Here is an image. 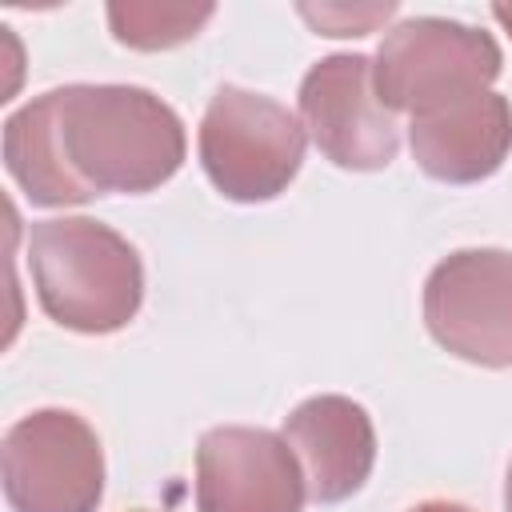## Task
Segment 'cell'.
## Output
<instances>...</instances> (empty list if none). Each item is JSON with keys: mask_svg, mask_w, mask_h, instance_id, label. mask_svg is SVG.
Masks as SVG:
<instances>
[{"mask_svg": "<svg viewBox=\"0 0 512 512\" xmlns=\"http://www.w3.org/2000/svg\"><path fill=\"white\" fill-rule=\"evenodd\" d=\"M212 16H216V4H160V0L108 4L112 36L136 52H164V48L188 44Z\"/></svg>", "mask_w": 512, "mask_h": 512, "instance_id": "cell-11", "label": "cell"}, {"mask_svg": "<svg viewBox=\"0 0 512 512\" xmlns=\"http://www.w3.org/2000/svg\"><path fill=\"white\" fill-rule=\"evenodd\" d=\"M424 328L456 360L512 368V252L460 248L424 280Z\"/></svg>", "mask_w": 512, "mask_h": 512, "instance_id": "cell-6", "label": "cell"}, {"mask_svg": "<svg viewBox=\"0 0 512 512\" xmlns=\"http://www.w3.org/2000/svg\"><path fill=\"white\" fill-rule=\"evenodd\" d=\"M300 16L320 32V36H364L388 16H396V4H300Z\"/></svg>", "mask_w": 512, "mask_h": 512, "instance_id": "cell-12", "label": "cell"}, {"mask_svg": "<svg viewBox=\"0 0 512 512\" xmlns=\"http://www.w3.org/2000/svg\"><path fill=\"white\" fill-rule=\"evenodd\" d=\"M304 472L284 436L248 424L208 428L196 444V512H304Z\"/></svg>", "mask_w": 512, "mask_h": 512, "instance_id": "cell-8", "label": "cell"}, {"mask_svg": "<svg viewBox=\"0 0 512 512\" xmlns=\"http://www.w3.org/2000/svg\"><path fill=\"white\" fill-rule=\"evenodd\" d=\"M28 272L44 316L68 332H120L144 304V264L136 248L92 216H52L32 224Z\"/></svg>", "mask_w": 512, "mask_h": 512, "instance_id": "cell-2", "label": "cell"}, {"mask_svg": "<svg viewBox=\"0 0 512 512\" xmlns=\"http://www.w3.org/2000/svg\"><path fill=\"white\" fill-rule=\"evenodd\" d=\"M408 144L424 176L440 184L488 180L512 152V104L500 92H476L468 100L412 116Z\"/></svg>", "mask_w": 512, "mask_h": 512, "instance_id": "cell-10", "label": "cell"}, {"mask_svg": "<svg viewBox=\"0 0 512 512\" xmlns=\"http://www.w3.org/2000/svg\"><path fill=\"white\" fill-rule=\"evenodd\" d=\"M200 164L212 188L236 204L288 192L304 164V124L280 100L224 84L200 120Z\"/></svg>", "mask_w": 512, "mask_h": 512, "instance_id": "cell-4", "label": "cell"}, {"mask_svg": "<svg viewBox=\"0 0 512 512\" xmlns=\"http://www.w3.org/2000/svg\"><path fill=\"white\" fill-rule=\"evenodd\" d=\"M12 512H96L104 500V448L92 424L68 408L20 416L0 444Z\"/></svg>", "mask_w": 512, "mask_h": 512, "instance_id": "cell-5", "label": "cell"}, {"mask_svg": "<svg viewBox=\"0 0 512 512\" xmlns=\"http://www.w3.org/2000/svg\"><path fill=\"white\" fill-rule=\"evenodd\" d=\"M188 152L180 116L136 84H64L4 120V168L36 208L168 184Z\"/></svg>", "mask_w": 512, "mask_h": 512, "instance_id": "cell-1", "label": "cell"}, {"mask_svg": "<svg viewBox=\"0 0 512 512\" xmlns=\"http://www.w3.org/2000/svg\"><path fill=\"white\" fill-rule=\"evenodd\" d=\"M284 440L300 460L308 496L316 504H340L364 488L376 464L372 416L336 392L308 396L284 416Z\"/></svg>", "mask_w": 512, "mask_h": 512, "instance_id": "cell-9", "label": "cell"}, {"mask_svg": "<svg viewBox=\"0 0 512 512\" xmlns=\"http://www.w3.org/2000/svg\"><path fill=\"white\" fill-rule=\"evenodd\" d=\"M300 124L320 156L348 172H380L400 152V124L380 104L364 52H332L304 72Z\"/></svg>", "mask_w": 512, "mask_h": 512, "instance_id": "cell-7", "label": "cell"}, {"mask_svg": "<svg viewBox=\"0 0 512 512\" xmlns=\"http://www.w3.org/2000/svg\"><path fill=\"white\" fill-rule=\"evenodd\" d=\"M408 512H472V508L468 504H456V500H424V504H416Z\"/></svg>", "mask_w": 512, "mask_h": 512, "instance_id": "cell-13", "label": "cell"}, {"mask_svg": "<svg viewBox=\"0 0 512 512\" xmlns=\"http://www.w3.org/2000/svg\"><path fill=\"white\" fill-rule=\"evenodd\" d=\"M500 64L504 56L492 32L448 16H412L380 40L372 84L388 112L420 116L488 92Z\"/></svg>", "mask_w": 512, "mask_h": 512, "instance_id": "cell-3", "label": "cell"}, {"mask_svg": "<svg viewBox=\"0 0 512 512\" xmlns=\"http://www.w3.org/2000/svg\"><path fill=\"white\" fill-rule=\"evenodd\" d=\"M492 20L512 36V4H492Z\"/></svg>", "mask_w": 512, "mask_h": 512, "instance_id": "cell-14", "label": "cell"}, {"mask_svg": "<svg viewBox=\"0 0 512 512\" xmlns=\"http://www.w3.org/2000/svg\"><path fill=\"white\" fill-rule=\"evenodd\" d=\"M504 512H512V464H508V480H504Z\"/></svg>", "mask_w": 512, "mask_h": 512, "instance_id": "cell-15", "label": "cell"}]
</instances>
